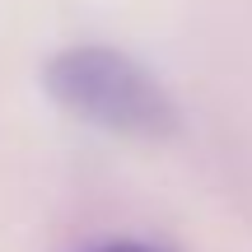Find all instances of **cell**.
<instances>
[{
	"label": "cell",
	"mask_w": 252,
	"mask_h": 252,
	"mask_svg": "<svg viewBox=\"0 0 252 252\" xmlns=\"http://www.w3.org/2000/svg\"><path fill=\"white\" fill-rule=\"evenodd\" d=\"M42 89L52 103L70 117L98 126L112 135H131V140H163L178 126V108H173L168 89L131 61L126 52L112 47H65L47 61Z\"/></svg>",
	"instance_id": "obj_1"
},
{
	"label": "cell",
	"mask_w": 252,
	"mask_h": 252,
	"mask_svg": "<svg viewBox=\"0 0 252 252\" xmlns=\"http://www.w3.org/2000/svg\"><path fill=\"white\" fill-rule=\"evenodd\" d=\"M89 252H168V248L140 243V238H122V243H103V248H89Z\"/></svg>",
	"instance_id": "obj_2"
}]
</instances>
